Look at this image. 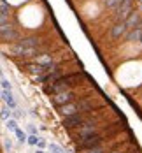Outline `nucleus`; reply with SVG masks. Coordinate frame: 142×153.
Here are the masks:
<instances>
[{
    "label": "nucleus",
    "instance_id": "obj_1",
    "mask_svg": "<svg viewBox=\"0 0 142 153\" xmlns=\"http://www.w3.org/2000/svg\"><path fill=\"white\" fill-rule=\"evenodd\" d=\"M93 106L95 104L91 97H82L79 100H72V102L56 107V109L63 118H67V116H72V114H90L93 111Z\"/></svg>",
    "mask_w": 142,
    "mask_h": 153
},
{
    "label": "nucleus",
    "instance_id": "obj_2",
    "mask_svg": "<svg viewBox=\"0 0 142 153\" xmlns=\"http://www.w3.org/2000/svg\"><path fill=\"white\" fill-rule=\"evenodd\" d=\"M82 79V72H74V74H65V76L58 77L56 81L51 83V86H44L46 93L49 95H56L60 92H67V90H72L76 85H79V81Z\"/></svg>",
    "mask_w": 142,
    "mask_h": 153
},
{
    "label": "nucleus",
    "instance_id": "obj_3",
    "mask_svg": "<svg viewBox=\"0 0 142 153\" xmlns=\"http://www.w3.org/2000/svg\"><path fill=\"white\" fill-rule=\"evenodd\" d=\"M100 128H102V125H100V113L98 114H93V111L86 116V120L81 123L77 127V130H76V139H84V137H90V136H93L96 132H100Z\"/></svg>",
    "mask_w": 142,
    "mask_h": 153
},
{
    "label": "nucleus",
    "instance_id": "obj_4",
    "mask_svg": "<svg viewBox=\"0 0 142 153\" xmlns=\"http://www.w3.org/2000/svg\"><path fill=\"white\" fill-rule=\"evenodd\" d=\"M118 128L119 127H112V128H109V130H105V132H96V134H93V136H90V137H84L81 139L77 143V152H86V150H91V148H96V146H100L105 139L109 137V136H112V134H116L118 132Z\"/></svg>",
    "mask_w": 142,
    "mask_h": 153
},
{
    "label": "nucleus",
    "instance_id": "obj_5",
    "mask_svg": "<svg viewBox=\"0 0 142 153\" xmlns=\"http://www.w3.org/2000/svg\"><path fill=\"white\" fill-rule=\"evenodd\" d=\"M19 32L16 28L14 25H11V23H4V25H0V41H4V42H18L19 41Z\"/></svg>",
    "mask_w": 142,
    "mask_h": 153
},
{
    "label": "nucleus",
    "instance_id": "obj_6",
    "mask_svg": "<svg viewBox=\"0 0 142 153\" xmlns=\"http://www.w3.org/2000/svg\"><path fill=\"white\" fill-rule=\"evenodd\" d=\"M76 92L74 90H67V92H60L56 93V95H51V102H53V106L60 107V106H65V104H68V102H72V100H76Z\"/></svg>",
    "mask_w": 142,
    "mask_h": 153
},
{
    "label": "nucleus",
    "instance_id": "obj_7",
    "mask_svg": "<svg viewBox=\"0 0 142 153\" xmlns=\"http://www.w3.org/2000/svg\"><path fill=\"white\" fill-rule=\"evenodd\" d=\"M132 11H133V0H123V4L118 9H114V21L116 23L125 21Z\"/></svg>",
    "mask_w": 142,
    "mask_h": 153
},
{
    "label": "nucleus",
    "instance_id": "obj_8",
    "mask_svg": "<svg viewBox=\"0 0 142 153\" xmlns=\"http://www.w3.org/2000/svg\"><path fill=\"white\" fill-rule=\"evenodd\" d=\"M86 116L88 114H72V116H67V118H63V127L67 130H74V128H77L79 125L86 120Z\"/></svg>",
    "mask_w": 142,
    "mask_h": 153
},
{
    "label": "nucleus",
    "instance_id": "obj_9",
    "mask_svg": "<svg viewBox=\"0 0 142 153\" xmlns=\"http://www.w3.org/2000/svg\"><path fill=\"white\" fill-rule=\"evenodd\" d=\"M18 44L21 48H37V49H42V41L35 35H28V37H19Z\"/></svg>",
    "mask_w": 142,
    "mask_h": 153
},
{
    "label": "nucleus",
    "instance_id": "obj_10",
    "mask_svg": "<svg viewBox=\"0 0 142 153\" xmlns=\"http://www.w3.org/2000/svg\"><path fill=\"white\" fill-rule=\"evenodd\" d=\"M128 32V28H126L125 21H119V23H114L112 27H110V37L112 39H123L125 37V33Z\"/></svg>",
    "mask_w": 142,
    "mask_h": 153
},
{
    "label": "nucleus",
    "instance_id": "obj_11",
    "mask_svg": "<svg viewBox=\"0 0 142 153\" xmlns=\"http://www.w3.org/2000/svg\"><path fill=\"white\" fill-rule=\"evenodd\" d=\"M141 19H142V14L139 13V11H135V9H133V11H132V13L128 14V18L125 19V25H126V28H128V30H132V28H135V27L139 25V21H141Z\"/></svg>",
    "mask_w": 142,
    "mask_h": 153
},
{
    "label": "nucleus",
    "instance_id": "obj_12",
    "mask_svg": "<svg viewBox=\"0 0 142 153\" xmlns=\"http://www.w3.org/2000/svg\"><path fill=\"white\" fill-rule=\"evenodd\" d=\"M0 97L5 100V104H7L9 109H16V100H14V97H13V93H11V90H2Z\"/></svg>",
    "mask_w": 142,
    "mask_h": 153
},
{
    "label": "nucleus",
    "instance_id": "obj_13",
    "mask_svg": "<svg viewBox=\"0 0 142 153\" xmlns=\"http://www.w3.org/2000/svg\"><path fill=\"white\" fill-rule=\"evenodd\" d=\"M141 33L142 30L141 28H132V30H128L125 33V39L128 42H135V41H141Z\"/></svg>",
    "mask_w": 142,
    "mask_h": 153
},
{
    "label": "nucleus",
    "instance_id": "obj_14",
    "mask_svg": "<svg viewBox=\"0 0 142 153\" xmlns=\"http://www.w3.org/2000/svg\"><path fill=\"white\" fill-rule=\"evenodd\" d=\"M121 4H123V0H104V5H105L107 9H112V11L118 9Z\"/></svg>",
    "mask_w": 142,
    "mask_h": 153
},
{
    "label": "nucleus",
    "instance_id": "obj_15",
    "mask_svg": "<svg viewBox=\"0 0 142 153\" xmlns=\"http://www.w3.org/2000/svg\"><path fill=\"white\" fill-rule=\"evenodd\" d=\"M14 136H16V139H18V143H19V144H25V143H26V134H25L21 128H16Z\"/></svg>",
    "mask_w": 142,
    "mask_h": 153
},
{
    "label": "nucleus",
    "instance_id": "obj_16",
    "mask_svg": "<svg viewBox=\"0 0 142 153\" xmlns=\"http://www.w3.org/2000/svg\"><path fill=\"white\" fill-rule=\"evenodd\" d=\"M9 118H11V109H9V107H2V109H0V120L7 122Z\"/></svg>",
    "mask_w": 142,
    "mask_h": 153
},
{
    "label": "nucleus",
    "instance_id": "obj_17",
    "mask_svg": "<svg viewBox=\"0 0 142 153\" xmlns=\"http://www.w3.org/2000/svg\"><path fill=\"white\" fill-rule=\"evenodd\" d=\"M26 143H28L30 146H37V143H39V136L28 134V136H26Z\"/></svg>",
    "mask_w": 142,
    "mask_h": 153
},
{
    "label": "nucleus",
    "instance_id": "obj_18",
    "mask_svg": "<svg viewBox=\"0 0 142 153\" xmlns=\"http://www.w3.org/2000/svg\"><path fill=\"white\" fill-rule=\"evenodd\" d=\"M5 127H7L9 130H13V132H14L16 128H18V122H16V120H13V118H9V120L5 122Z\"/></svg>",
    "mask_w": 142,
    "mask_h": 153
},
{
    "label": "nucleus",
    "instance_id": "obj_19",
    "mask_svg": "<svg viewBox=\"0 0 142 153\" xmlns=\"http://www.w3.org/2000/svg\"><path fill=\"white\" fill-rule=\"evenodd\" d=\"M47 146H49V153H63V150L58 144H54V143H51V144H47Z\"/></svg>",
    "mask_w": 142,
    "mask_h": 153
},
{
    "label": "nucleus",
    "instance_id": "obj_20",
    "mask_svg": "<svg viewBox=\"0 0 142 153\" xmlns=\"http://www.w3.org/2000/svg\"><path fill=\"white\" fill-rule=\"evenodd\" d=\"M0 13H2V14H9V5H7V2H4V0H0Z\"/></svg>",
    "mask_w": 142,
    "mask_h": 153
},
{
    "label": "nucleus",
    "instance_id": "obj_21",
    "mask_svg": "<svg viewBox=\"0 0 142 153\" xmlns=\"http://www.w3.org/2000/svg\"><path fill=\"white\" fill-rule=\"evenodd\" d=\"M82 153H105V150L102 148V146H96V148H91V150H86V152Z\"/></svg>",
    "mask_w": 142,
    "mask_h": 153
},
{
    "label": "nucleus",
    "instance_id": "obj_22",
    "mask_svg": "<svg viewBox=\"0 0 142 153\" xmlns=\"http://www.w3.org/2000/svg\"><path fill=\"white\" fill-rule=\"evenodd\" d=\"M11 116H13V120H19L21 116H25V113H21V111H11Z\"/></svg>",
    "mask_w": 142,
    "mask_h": 153
},
{
    "label": "nucleus",
    "instance_id": "obj_23",
    "mask_svg": "<svg viewBox=\"0 0 142 153\" xmlns=\"http://www.w3.org/2000/svg\"><path fill=\"white\" fill-rule=\"evenodd\" d=\"M46 146H47V143H46V141H44L42 137H39V143H37V148H39V150H44Z\"/></svg>",
    "mask_w": 142,
    "mask_h": 153
},
{
    "label": "nucleus",
    "instance_id": "obj_24",
    "mask_svg": "<svg viewBox=\"0 0 142 153\" xmlns=\"http://www.w3.org/2000/svg\"><path fill=\"white\" fill-rule=\"evenodd\" d=\"M4 144H5V150H7V152H13V143H11V139H4Z\"/></svg>",
    "mask_w": 142,
    "mask_h": 153
},
{
    "label": "nucleus",
    "instance_id": "obj_25",
    "mask_svg": "<svg viewBox=\"0 0 142 153\" xmlns=\"http://www.w3.org/2000/svg\"><path fill=\"white\" fill-rule=\"evenodd\" d=\"M0 85H2V88H4V90H11V83H9L7 79H2V81H0Z\"/></svg>",
    "mask_w": 142,
    "mask_h": 153
},
{
    "label": "nucleus",
    "instance_id": "obj_26",
    "mask_svg": "<svg viewBox=\"0 0 142 153\" xmlns=\"http://www.w3.org/2000/svg\"><path fill=\"white\" fill-rule=\"evenodd\" d=\"M4 23H9V14H2L0 13V25H4Z\"/></svg>",
    "mask_w": 142,
    "mask_h": 153
},
{
    "label": "nucleus",
    "instance_id": "obj_27",
    "mask_svg": "<svg viewBox=\"0 0 142 153\" xmlns=\"http://www.w3.org/2000/svg\"><path fill=\"white\" fill-rule=\"evenodd\" d=\"M28 134H33V136H39V134H37V127H35V125H28Z\"/></svg>",
    "mask_w": 142,
    "mask_h": 153
},
{
    "label": "nucleus",
    "instance_id": "obj_28",
    "mask_svg": "<svg viewBox=\"0 0 142 153\" xmlns=\"http://www.w3.org/2000/svg\"><path fill=\"white\" fill-rule=\"evenodd\" d=\"M35 153H46V152H44V150H37Z\"/></svg>",
    "mask_w": 142,
    "mask_h": 153
},
{
    "label": "nucleus",
    "instance_id": "obj_29",
    "mask_svg": "<svg viewBox=\"0 0 142 153\" xmlns=\"http://www.w3.org/2000/svg\"><path fill=\"white\" fill-rule=\"evenodd\" d=\"M2 76H4V72H2V69H0V77H2Z\"/></svg>",
    "mask_w": 142,
    "mask_h": 153
},
{
    "label": "nucleus",
    "instance_id": "obj_30",
    "mask_svg": "<svg viewBox=\"0 0 142 153\" xmlns=\"http://www.w3.org/2000/svg\"><path fill=\"white\" fill-rule=\"evenodd\" d=\"M141 42H142V33H141Z\"/></svg>",
    "mask_w": 142,
    "mask_h": 153
}]
</instances>
